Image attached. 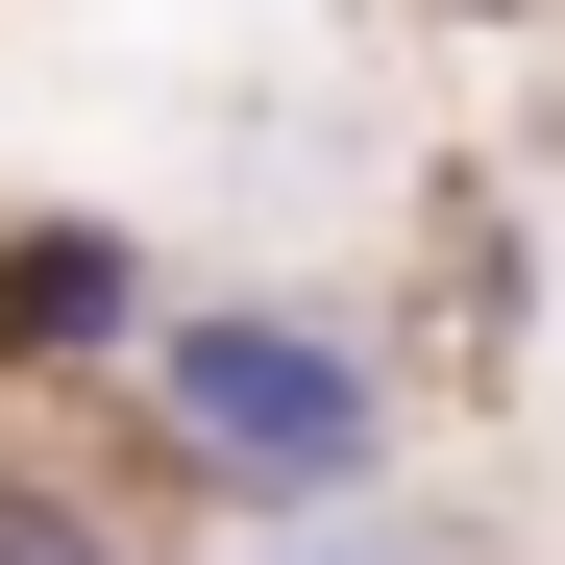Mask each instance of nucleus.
<instances>
[{
    "label": "nucleus",
    "instance_id": "1",
    "mask_svg": "<svg viewBox=\"0 0 565 565\" xmlns=\"http://www.w3.org/2000/svg\"><path fill=\"white\" fill-rule=\"evenodd\" d=\"M198 443H270V467H320V443H344V369L222 320V344H198Z\"/></svg>",
    "mask_w": 565,
    "mask_h": 565
},
{
    "label": "nucleus",
    "instance_id": "2",
    "mask_svg": "<svg viewBox=\"0 0 565 565\" xmlns=\"http://www.w3.org/2000/svg\"><path fill=\"white\" fill-rule=\"evenodd\" d=\"M0 565H124V541L74 516V492H0Z\"/></svg>",
    "mask_w": 565,
    "mask_h": 565
}]
</instances>
